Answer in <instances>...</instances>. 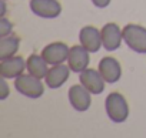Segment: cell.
I'll list each match as a JSON object with an SVG mask.
<instances>
[{
    "label": "cell",
    "instance_id": "cell-1",
    "mask_svg": "<svg viewBox=\"0 0 146 138\" xmlns=\"http://www.w3.org/2000/svg\"><path fill=\"white\" fill-rule=\"evenodd\" d=\"M105 108L108 117L113 122H123L129 117V105L126 98L120 93H110L106 97L105 101Z\"/></svg>",
    "mask_w": 146,
    "mask_h": 138
},
{
    "label": "cell",
    "instance_id": "cell-2",
    "mask_svg": "<svg viewBox=\"0 0 146 138\" xmlns=\"http://www.w3.org/2000/svg\"><path fill=\"white\" fill-rule=\"evenodd\" d=\"M123 41L126 46L140 54L146 53V27L139 24H126L123 27Z\"/></svg>",
    "mask_w": 146,
    "mask_h": 138
},
{
    "label": "cell",
    "instance_id": "cell-3",
    "mask_svg": "<svg viewBox=\"0 0 146 138\" xmlns=\"http://www.w3.org/2000/svg\"><path fill=\"white\" fill-rule=\"evenodd\" d=\"M16 90L29 98H39L44 93V86L42 84L40 78L33 74H20L15 78Z\"/></svg>",
    "mask_w": 146,
    "mask_h": 138
},
{
    "label": "cell",
    "instance_id": "cell-4",
    "mask_svg": "<svg viewBox=\"0 0 146 138\" xmlns=\"http://www.w3.org/2000/svg\"><path fill=\"white\" fill-rule=\"evenodd\" d=\"M90 91L82 86V84H76L72 86L69 88V101L72 104V107L75 108L76 111H86L89 110L90 104H92V97H90Z\"/></svg>",
    "mask_w": 146,
    "mask_h": 138
},
{
    "label": "cell",
    "instance_id": "cell-5",
    "mask_svg": "<svg viewBox=\"0 0 146 138\" xmlns=\"http://www.w3.org/2000/svg\"><path fill=\"white\" fill-rule=\"evenodd\" d=\"M69 51H70V48L67 47L66 43L56 41V43L47 44V46L42 50V56H43V58L47 61V64L56 65V64H62V63L67 61Z\"/></svg>",
    "mask_w": 146,
    "mask_h": 138
},
{
    "label": "cell",
    "instance_id": "cell-6",
    "mask_svg": "<svg viewBox=\"0 0 146 138\" xmlns=\"http://www.w3.org/2000/svg\"><path fill=\"white\" fill-rule=\"evenodd\" d=\"M30 10L39 17L54 19L62 13V5L57 0H32Z\"/></svg>",
    "mask_w": 146,
    "mask_h": 138
},
{
    "label": "cell",
    "instance_id": "cell-7",
    "mask_svg": "<svg viewBox=\"0 0 146 138\" xmlns=\"http://www.w3.org/2000/svg\"><path fill=\"white\" fill-rule=\"evenodd\" d=\"M25 68H27V63L20 56H13L0 61V74L3 78H16L23 74Z\"/></svg>",
    "mask_w": 146,
    "mask_h": 138
},
{
    "label": "cell",
    "instance_id": "cell-8",
    "mask_svg": "<svg viewBox=\"0 0 146 138\" xmlns=\"http://www.w3.org/2000/svg\"><path fill=\"white\" fill-rule=\"evenodd\" d=\"M80 84L85 86L92 94H100L105 90V78L99 70L95 68H86L82 73H79Z\"/></svg>",
    "mask_w": 146,
    "mask_h": 138
},
{
    "label": "cell",
    "instance_id": "cell-9",
    "mask_svg": "<svg viewBox=\"0 0 146 138\" xmlns=\"http://www.w3.org/2000/svg\"><path fill=\"white\" fill-rule=\"evenodd\" d=\"M79 40H80V44L89 53H98L100 47L103 46L102 31L98 30L95 26H85L79 33Z\"/></svg>",
    "mask_w": 146,
    "mask_h": 138
},
{
    "label": "cell",
    "instance_id": "cell-10",
    "mask_svg": "<svg viewBox=\"0 0 146 138\" xmlns=\"http://www.w3.org/2000/svg\"><path fill=\"white\" fill-rule=\"evenodd\" d=\"M102 31V43L108 51H115L120 47L123 40V31L116 23H106Z\"/></svg>",
    "mask_w": 146,
    "mask_h": 138
},
{
    "label": "cell",
    "instance_id": "cell-11",
    "mask_svg": "<svg viewBox=\"0 0 146 138\" xmlns=\"http://www.w3.org/2000/svg\"><path fill=\"white\" fill-rule=\"evenodd\" d=\"M67 65L70 67L72 71L82 73L89 65V51L82 44L70 47L69 57H67Z\"/></svg>",
    "mask_w": 146,
    "mask_h": 138
},
{
    "label": "cell",
    "instance_id": "cell-12",
    "mask_svg": "<svg viewBox=\"0 0 146 138\" xmlns=\"http://www.w3.org/2000/svg\"><path fill=\"white\" fill-rule=\"evenodd\" d=\"M99 71L103 76L106 83L113 84V83L119 81V78L122 76V67H120V63L115 57L106 56L99 63Z\"/></svg>",
    "mask_w": 146,
    "mask_h": 138
},
{
    "label": "cell",
    "instance_id": "cell-13",
    "mask_svg": "<svg viewBox=\"0 0 146 138\" xmlns=\"http://www.w3.org/2000/svg\"><path fill=\"white\" fill-rule=\"evenodd\" d=\"M70 71H72L70 67L63 64V63L53 65L52 68H49V71L46 74V86L49 88H59V87H62L67 81V78L70 76Z\"/></svg>",
    "mask_w": 146,
    "mask_h": 138
},
{
    "label": "cell",
    "instance_id": "cell-14",
    "mask_svg": "<svg viewBox=\"0 0 146 138\" xmlns=\"http://www.w3.org/2000/svg\"><path fill=\"white\" fill-rule=\"evenodd\" d=\"M27 71L39 78H46V74L49 71L47 68V61L43 58V56H37V54H32L27 60Z\"/></svg>",
    "mask_w": 146,
    "mask_h": 138
},
{
    "label": "cell",
    "instance_id": "cell-15",
    "mask_svg": "<svg viewBox=\"0 0 146 138\" xmlns=\"http://www.w3.org/2000/svg\"><path fill=\"white\" fill-rule=\"evenodd\" d=\"M20 46V39L16 36H10V37H2L0 40V60L3 58H9L13 57Z\"/></svg>",
    "mask_w": 146,
    "mask_h": 138
},
{
    "label": "cell",
    "instance_id": "cell-16",
    "mask_svg": "<svg viewBox=\"0 0 146 138\" xmlns=\"http://www.w3.org/2000/svg\"><path fill=\"white\" fill-rule=\"evenodd\" d=\"M12 29H13V24L6 17H2V20H0V37L9 36L12 33Z\"/></svg>",
    "mask_w": 146,
    "mask_h": 138
},
{
    "label": "cell",
    "instance_id": "cell-17",
    "mask_svg": "<svg viewBox=\"0 0 146 138\" xmlns=\"http://www.w3.org/2000/svg\"><path fill=\"white\" fill-rule=\"evenodd\" d=\"M92 3L99 9H105L110 5V0H92Z\"/></svg>",
    "mask_w": 146,
    "mask_h": 138
},
{
    "label": "cell",
    "instance_id": "cell-18",
    "mask_svg": "<svg viewBox=\"0 0 146 138\" xmlns=\"http://www.w3.org/2000/svg\"><path fill=\"white\" fill-rule=\"evenodd\" d=\"M0 87L3 88V93L0 94V98L2 100H5L6 97H7V93H9V87H7V83H6V78H3L2 81H0Z\"/></svg>",
    "mask_w": 146,
    "mask_h": 138
}]
</instances>
